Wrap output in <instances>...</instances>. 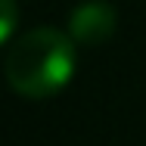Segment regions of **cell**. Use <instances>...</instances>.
<instances>
[{
    "mask_svg": "<svg viewBox=\"0 0 146 146\" xmlns=\"http://www.w3.org/2000/svg\"><path fill=\"white\" fill-rule=\"evenodd\" d=\"M78 68V50L75 37L56 28H34L13 40L3 75L6 84L19 96L28 100H47L72 81Z\"/></svg>",
    "mask_w": 146,
    "mask_h": 146,
    "instance_id": "cell-1",
    "label": "cell"
},
{
    "mask_svg": "<svg viewBox=\"0 0 146 146\" xmlns=\"http://www.w3.org/2000/svg\"><path fill=\"white\" fill-rule=\"evenodd\" d=\"M115 25H118L115 6L103 0H87L75 6V13L68 16V34L75 37V44H84V47H96L109 40L115 34Z\"/></svg>",
    "mask_w": 146,
    "mask_h": 146,
    "instance_id": "cell-2",
    "label": "cell"
},
{
    "mask_svg": "<svg viewBox=\"0 0 146 146\" xmlns=\"http://www.w3.org/2000/svg\"><path fill=\"white\" fill-rule=\"evenodd\" d=\"M16 22H19V6H16V0H0V47L13 37Z\"/></svg>",
    "mask_w": 146,
    "mask_h": 146,
    "instance_id": "cell-3",
    "label": "cell"
}]
</instances>
